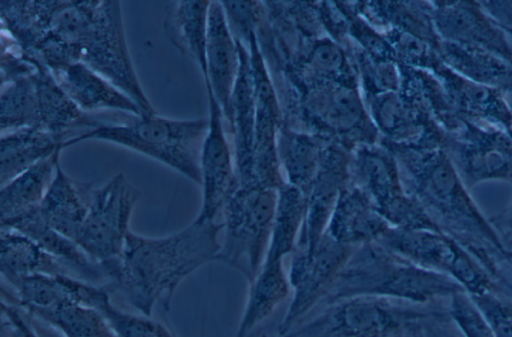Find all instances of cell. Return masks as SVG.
<instances>
[{"mask_svg":"<svg viewBox=\"0 0 512 337\" xmlns=\"http://www.w3.org/2000/svg\"><path fill=\"white\" fill-rule=\"evenodd\" d=\"M395 156L406 192L447 235L473 254L505 287L506 249L500 235L475 203L443 148H409L384 142Z\"/></svg>","mask_w":512,"mask_h":337,"instance_id":"obj_1","label":"cell"},{"mask_svg":"<svg viewBox=\"0 0 512 337\" xmlns=\"http://www.w3.org/2000/svg\"><path fill=\"white\" fill-rule=\"evenodd\" d=\"M223 227V222L194 220L164 237L130 231L106 288L119 291L143 316L150 317L156 305L169 311L180 284L201 267L217 261Z\"/></svg>","mask_w":512,"mask_h":337,"instance_id":"obj_2","label":"cell"},{"mask_svg":"<svg viewBox=\"0 0 512 337\" xmlns=\"http://www.w3.org/2000/svg\"><path fill=\"white\" fill-rule=\"evenodd\" d=\"M459 291L464 289L448 276L413 264L373 242L354 250L321 304L354 296H378L431 305Z\"/></svg>","mask_w":512,"mask_h":337,"instance_id":"obj_3","label":"cell"},{"mask_svg":"<svg viewBox=\"0 0 512 337\" xmlns=\"http://www.w3.org/2000/svg\"><path fill=\"white\" fill-rule=\"evenodd\" d=\"M208 119L176 120L155 114L121 123L99 122L66 140L62 148L87 140L117 144L152 158L201 185L199 155Z\"/></svg>","mask_w":512,"mask_h":337,"instance_id":"obj_4","label":"cell"},{"mask_svg":"<svg viewBox=\"0 0 512 337\" xmlns=\"http://www.w3.org/2000/svg\"><path fill=\"white\" fill-rule=\"evenodd\" d=\"M447 312L378 296H354L324 305L282 337H400Z\"/></svg>","mask_w":512,"mask_h":337,"instance_id":"obj_5","label":"cell"},{"mask_svg":"<svg viewBox=\"0 0 512 337\" xmlns=\"http://www.w3.org/2000/svg\"><path fill=\"white\" fill-rule=\"evenodd\" d=\"M397 256L428 270L448 276L470 296L512 292L463 245L439 230L390 227L377 241Z\"/></svg>","mask_w":512,"mask_h":337,"instance_id":"obj_6","label":"cell"},{"mask_svg":"<svg viewBox=\"0 0 512 337\" xmlns=\"http://www.w3.org/2000/svg\"><path fill=\"white\" fill-rule=\"evenodd\" d=\"M277 190L235 184L222 209L224 239L217 258L250 282L269 247Z\"/></svg>","mask_w":512,"mask_h":337,"instance_id":"obj_7","label":"cell"},{"mask_svg":"<svg viewBox=\"0 0 512 337\" xmlns=\"http://www.w3.org/2000/svg\"><path fill=\"white\" fill-rule=\"evenodd\" d=\"M76 50L82 62L130 96L144 116L155 114L136 76L118 1H91Z\"/></svg>","mask_w":512,"mask_h":337,"instance_id":"obj_8","label":"cell"},{"mask_svg":"<svg viewBox=\"0 0 512 337\" xmlns=\"http://www.w3.org/2000/svg\"><path fill=\"white\" fill-rule=\"evenodd\" d=\"M351 183L370 199L391 227L440 230L403 185L398 162L384 145H360L351 153Z\"/></svg>","mask_w":512,"mask_h":337,"instance_id":"obj_9","label":"cell"},{"mask_svg":"<svg viewBox=\"0 0 512 337\" xmlns=\"http://www.w3.org/2000/svg\"><path fill=\"white\" fill-rule=\"evenodd\" d=\"M141 192L122 174L93 187L87 216L75 243L99 264L107 278L121 257L133 210Z\"/></svg>","mask_w":512,"mask_h":337,"instance_id":"obj_10","label":"cell"},{"mask_svg":"<svg viewBox=\"0 0 512 337\" xmlns=\"http://www.w3.org/2000/svg\"><path fill=\"white\" fill-rule=\"evenodd\" d=\"M356 248L341 244L326 233L313 249L296 248L288 271L292 299L278 327L280 336L306 319L322 303Z\"/></svg>","mask_w":512,"mask_h":337,"instance_id":"obj_11","label":"cell"},{"mask_svg":"<svg viewBox=\"0 0 512 337\" xmlns=\"http://www.w3.org/2000/svg\"><path fill=\"white\" fill-rule=\"evenodd\" d=\"M443 149L469 190L488 181H512V136L506 130L463 118L456 132L446 135Z\"/></svg>","mask_w":512,"mask_h":337,"instance_id":"obj_12","label":"cell"},{"mask_svg":"<svg viewBox=\"0 0 512 337\" xmlns=\"http://www.w3.org/2000/svg\"><path fill=\"white\" fill-rule=\"evenodd\" d=\"M208 128L199 155L202 203L195 221L215 222L225 201L237 183L234 156L226 137L222 110L212 91L206 87Z\"/></svg>","mask_w":512,"mask_h":337,"instance_id":"obj_13","label":"cell"},{"mask_svg":"<svg viewBox=\"0 0 512 337\" xmlns=\"http://www.w3.org/2000/svg\"><path fill=\"white\" fill-rule=\"evenodd\" d=\"M307 114L339 133L337 143L352 151L348 133L359 134L363 145L375 144L376 134L355 84L317 81L305 96Z\"/></svg>","mask_w":512,"mask_h":337,"instance_id":"obj_14","label":"cell"},{"mask_svg":"<svg viewBox=\"0 0 512 337\" xmlns=\"http://www.w3.org/2000/svg\"><path fill=\"white\" fill-rule=\"evenodd\" d=\"M351 153L329 141L318 173L305 194L306 214L297 248L313 249L324 236L341 191L351 183Z\"/></svg>","mask_w":512,"mask_h":337,"instance_id":"obj_15","label":"cell"},{"mask_svg":"<svg viewBox=\"0 0 512 337\" xmlns=\"http://www.w3.org/2000/svg\"><path fill=\"white\" fill-rule=\"evenodd\" d=\"M441 41L486 49L512 64V43L479 1H430Z\"/></svg>","mask_w":512,"mask_h":337,"instance_id":"obj_16","label":"cell"},{"mask_svg":"<svg viewBox=\"0 0 512 337\" xmlns=\"http://www.w3.org/2000/svg\"><path fill=\"white\" fill-rule=\"evenodd\" d=\"M206 63L205 87L212 91L224 120L230 126L231 100L239 74L240 54L238 40L231 31L221 1H211L209 6Z\"/></svg>","mask_w":512,"mask_h":337,"instance_id":"obj_17","label":"cell"},{"mask_svg":"<svg viewBox=\"0 0 512 337\" xmlns=\"http://www.w3.org/2000/svg\"><path fill=\"white\" fill-rule=\"evenodd\" d=\"M459 116L508 131L512 125V108L505 92L482 85L457 74L443 62L433 71Z\"/></svg>","mask_w":512,"mask_h":337,"instance_id":"obj_18","label":"cell"},{"mask_svg":"<svg viewBox=\"0 0 512 337\" xmlns=\"http://www.w3.org/2000/svg\"><path fill=\"white\" fill-rule=\"evenodd\" d=\"M68 97L83 112L114 110L144 116L138 104L101 74L82 62H75L52 73Z\"/></svg>","mask_w":512,"mask_h":337,"instance_id":"obj_19","label":"cell"},{"mask_svg":"<svg viewBox=\"0 0 512 337\" xmlns=\"http://www.w3.org/2000/svg\"><path fill=\"white\" fill-rule=\"evenodd\" d=\"M390 227L364 192L350 183L341 191L325 233L356 248L377 242Z\"/></svg>","mask_w":512,"mask_h":337,"instance_id":"obj_20","label":"cell"},{"mask_svg":"<svg viewBox=\"0 0 512 337\" xmlns=\"http://www.w3.org/2000/svg\"><path fill=\"white\" fill-rule=\"evenodd\" d=\"M1 227L13 229L36 241L57 258L71 276L91 284L105 282L107 285L102 267L90 259L73 240L51 228L42 217L39 207L1 223Z\"/></svg>","mask_w":512,"mask_h":337,"instance_id":"obj_21","label":"cell"},{"mask_svg":"<svg viewBox=\"0 0 512 337\" xmlns=\"http://www.w3.org/2000/svg\"><path fill=\"white\" fill-rule=\"evenodd\" d=\"M93 187L68 176L59 163L39 205L46 223L75 242L87 216Z\"/></svg>","mask_w":512,"mask_h":337,"instance_id":"obj_22","label":"cell"},{"mask_svg":"<svg viewBox=\"0 0 512 337\" xmlns=\"http://www.w3.org/2000/svg\"><path fill=\"white\" fill-rule=\"evenodd\" d=\"M211 1H172L165 6L164 32L169 42L207 77L206 41Z\"/></svg>","mask_w":512,"mask_h":337,"instance_id":"obj_23","label":"cell"},{"mask_svg":"<svg viewBox=\"0 0 512 337\" xmlns=\"http://www.w3.org/2000/svg\"><path fill=\"white\" fill-rule=\"evenodd\" d=\"M290 292L283 260L264 262L257 275L248 282L246 302L235 337H251L288 298Z\"/></svg>","mask_w":512,"mask_h":337,"instance_id":"obj_24","label":"cell"},{"mask_svg":"<svg viewBox=\"0 0 512 337\" xmlns=\"http://www.w3.org/2000/svg\"><path fill=\"white\" fill-rule=\"evenodd\" d=\"M67 139L41 127H24L1 134L0 185L3 186L59 150Z\"/></svg>","mask_w":512,"mask_h":337,"instance_id":"obj_25","label":"cell"},{"mask_svg":"<svg viewBox=\"0 0 512 337\" xmlns=\"http://www.w3.org/2000/svg\"><path fill=\"white\" fill-rule=\"evenodd\" d=\"M442 62L457 74L473 82L512 93V64L486 49L441 41Z\"/></svg>","mask_w":512,"mask_h":337,"instance_id":"obj_26","label":"cell"},{"mask_svg":"<svg viewBox=\"0 0 512 337\" xmlns=\"http://www.w3.org/2000/svg\"><path fill=\"white\" fill-rule=\"evenodd\" d=\"M329 140L317 135L280 128L277 148L286 181L305 195L321 164Z\"/></svg>","mask_w":512,"mask_h":337,"instance_id":"obj_27","label":"cell"},{"mask_svg":"<svg viewBox=\"0 0 512 337\" xmlns=\"http://www.w3.org/2000/svg\"><path fill=\"white\" fill-rule=\"evenodd\" d=\"M61 150L20 173L0 189V223L39 207L60 163Z\"/></svg>","mask_w":512,"mask_h":337,"instance_id":"obj_28","label":"cell"},{"mask_svg":"<svg viewBox=\"0 0 512 337\" xmlns=\"http://www.w3.org/2000/svg\"><path fill=\"white\" fill-rule=\"evenodd\" d=\"M0 236L1 274L6 282L37 274L71 276L68 269L57 258L30 237L2 227Z\"/></svg>","mask_w":512,"mask_h":337,"instance_id":"obj_29","label":"cell"},{"mask_svg":"<svg viewBox=\"0 0 512 337\" xmlns=\"http://www.w3.org/2000/svg\"><path fill=\"white\" fill-rule=\"evenodd\" d=\"M305 214V195L298 188L284 183L277 190L270 242L264 262L283 260L296 250Z\"/></svg>","mask_w":512,"mask_h":337,"instance_id":"obj_30","label":"cell"},{"mask_svg":"<svg viewBox=\"0 0 512 337\" xmlns=\"http://www.w3.org/2000/svg\"><path fill=\"white\" fill-rule=\"evenodd\" d=\"M33 73L1 82V134L24 127H39Z\"/></svg>","mask_w":512,"mask_h":337,"instance_id":"obj_31","label":"cell"},{"mask_svg":"<svg viewBox=\"0 0 512 337\" xmlns=\"http://www.w3.org/2000/svg\"><path fill=\"white\" fill-rule=\"evenodd\" d=\"M88 306L98 310L116 337H176L167 327L147 316H137L116 308L106 286L93 285Z\"/></svg>","mask_w":512,"mask_h":337,"instance_id":"obj_32","label":"cell"},{"mask_svg":"<svg viewBox=\"0 0 512 337\" xmlns=\"http://www.w3.org/2000/svg\"><path fill=\"white\" fill-rule=\"evenodd\" d=\"M34 315L55 326L64 337H116L102 314L83 304L69 303Z\"/></svg>","mask_w":512,"mask_h":337,"instance_id":"obj_33","label":"cell"},{"mask_svg":"<svg viewBox=\"0 0 512 337\" xmlns=\"http://www.w3.org/2000/svg\"><path fill=\"white\" fill-rule=\"evenodd\" d=\"M1 337H64L52 324L13 303L1 302Z\"/></svg>","mask_w":512,"mask_h":337,"instance_id":"obj_34","label":"cell"},{"mask_svg":"<svg viewBox=\"0 0 512 337\" xmlns=\"http://www.w3.org/2000/svg\"><path fill=\"white\" fill-rule=\"evenodd\" d=\"M448 302L449 320L462 337H494L489 322L465 291L454 293Z\"/></svg>","mask_w":512,"mask_h":337,"instance_id":"obj_35","label":"cell"},{"mask_svg":"<svg viewBox=\"0 0 512 337\" xmlns=\"http://www.w3.org/2000/svg\"><path fill=\"white\" fill-rule=\"evenodd\" d=\"M470 297L489 322L494 337H512V301L509 300L510 297L497 293Z\"/></svg>","mask_w":512,"mask_h":337,"instance_id":"obj_36","label":"cell"},{"mask_svg":"<svg viewBox=\"0 0 512 337\" xmlns=\"http://www.w3.org/2000/svg\"><path fill=\"white\" fill-rule=\"evenodd\" d=\"M488 16L512 43V1H479Z\"/></svg>","mask_w":512,"mask_h":337,"instance_id":"obj_37","label":"cell"},{"mask_svg":"<svg viewBox=\"0 0 512 337\" xmlns=\"http://www.w3.org/2000/svg\"><path fill=\"white\" fill-rule=\"evenodd\" d=\"M510 183L512 185V181ZM489 220L506 247L512 241V197L506 208L490 217Z\"/></svg>","mask_w":512,"mask_h":337,"instance_id":"obj_38","label":"cell"},{"mask_svg":"<svg viewBox=\"0 0 512 337\" xmlns=\"http://www.w3.org/2000/svg\"><path fill=\"white\" fill-rule=\"evenodd\" d=\"M503 264L512 271V248H506L502 255Z\"/></svg>","mask_w":512,"mask_h":337,"instance_id":"obj_39","label":"cell"},{"mask_svg":"<svg viewBox=\"0 0 512 337\" xmlns=\"http://www.w3.org/2000/svg\"><path fill=\"white\" fill-rule=\"evenodd\" d=\"M258 337H282V336H280V335L278 334L277 336L261 335V336H258Z\"/></svg>","mask_w":512,"mask_h":337,"instance_id":"obj_40","label":"cell"},{"mask_svg":"<svg viewBox=\"0 0 512 337\" xmlns=\"http://www.w3.org/2000/svg\"><path fill=\"white\" fill-rule=\"evenodd\" d=\"M508 132L512 136V125H511L510 129L508 130Z\"/></svg>","mask_w":512,"mask_h":337,"instance_id":"obj_41","label":"cell"}]
</instances>
